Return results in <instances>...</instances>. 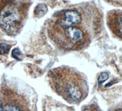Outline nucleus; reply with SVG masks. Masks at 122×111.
Wrapping results in <instances>:
<instances>
[{
  "instance_id": "423d86ee",
  "label": "nucleus",
  "mask_w": 122,
  "mask_h": 111,
  "mask_svg": "<svg viewBox=\"0 0 122 111\" xmlns=\"http://www.w3.org/2000/svg\"><path fill=\"white\" fill-rule=\"evenodd\" d=\"M48 11L46 6L44 4H39L35 9L34 14L37 17H41L43 16Z\"/></svg>"
},
{
  "instance_id": "1a4fd4ad",
  "label": "nucleus",
  "mask_w": 122,
  "mask_h": 111,
  "mask_svg": "<svg viewBox=\"0 0 122 111\" xmlns=\"http://www.w3.org/2000/svg\"><path fill=\"white\" fill-rule=\"evenodd\" d=\"M109 78V75L106 72H103L102 73H101L100 77L98 78V81L99 83L101 84L104 82L105 81H106L107 79H108Z\"/></svg>"
},
{
  "instance_id": "f03ea898",
  "label": "nucleus",
  "mask_w": 122,
  "mask_h": 111,
  "mask_svg": "<svg viewBox=\"0 0 122 111\" xmlns=\"http://www.w3.org/2000/svg\"><path fill=\"white\" fill-rule=\"evenodd\" d=\"M48 79L52 90L68 103L78 104L87 96L86 77L74 68L62 66L50 70Z\"/></svg>"
},
{
  "instance_id": "6e6552de",
  "label": "nucleus",
  "mask_w": 122,
  "mask_h": 111,
  "mask_svg": "<svg viewBox=\"0 0 122 111\" xmlns=\"http://www.w3.org/2000/svg\"><path fill=\"white\" fill-rule=\"evenodd\" d=\"M12 56L15 59L17 60H20L22 59V54H21V52L20 51L18 48H15L12 51Z\"/></svg>"
},
{
  "instance_id": "39448f33",
  "label": "nucleus",
  "mask_w": 122,
  "mask_h": 111,
  "mask_svg": "<svg viewBox=\"0 0 122 111\" xmlns=\"http://www.w3.org/2000/svg\"><path fill=\"white\" fill-rule=\"evenodd\" d=\"M107 23L112 32L122 39V12L114 10L109 13Z\"/></svg>"
},
{
  "instance_id": "0eeeda50",
  "label": "nucleus",
  "mask_w": 122,
  "mask_h": 111,
  "mask_svg": "<svg viewBox=\"0 0 122 111\" xmlns=\"http://www.w3.org/2000/svg\"><path fill=\"white\" fill-rule=\"evenodd\" d=\"M10 45L5 44V43H1L0 44V54H5L8 53L10 49Z\"/></svg>"
},
{
  "instance_id": "f257e3e1",
  "label": "nucleus",
  "mask_w": 122,
  "mask_h": 111,
  "mask_svg": "<svg viewBox=\"0 0 122 111\" xmlns=\"http://www.w3.org/2000/svg\"><path fill=\"white\" fill-rule=\"evenodd\" d=\"M47 29L53 43L66 51H79L91 43L89 28L76 10H67L57 14L49 23Z\"/></svg>"
},
{
  "instance_id": "7ed1b4c3",
  "label": "nucleus",
  "mask_w": 122,
  "mask_h": 111,
  "mask_svg": "<svg viewBox=\"0 0 122 111\" xmlns=\"http://www.w3.org/2000/svg\"><path fill=\"white\" fill-rule=\"evenodd\" d=\"M27 0H0V29L10 36L22 29L28 10Z\"/></svg>"
},
{
  "instance_id": "20e7f679",
  "label": "nucleus",
  "mask_w": 122,
  "mask_h": 111,
  "mask_svg": "<svg viewBox=\"0 0 122 111\" xmlns=\"http://www.w3.org/2000/svg\"><path fill=\"white\" fill-rule=\"evenodd\" d=\"M26 99L8 87L0 88V111H29Z\"/></svg>"
}]
</instances>
